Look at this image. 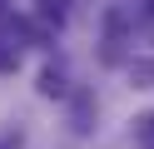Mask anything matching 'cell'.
Segmentation results:
<instances>
[{"mask_svg": "<svg viewBox=\"0 0 154 149\" xmlns=\"http://www.w3.org/2000/svg\"><path fill=\"white\" fill-rule=\"evenodd\" d=\"M129 85L134 89H154V60H134L129 65Z\"/></svg>", "mask_w": 154, "mask_h": 149, "instance_id": "7a4b0ae2", "label": "cell"}, {"mask_svg": "<svg viewBox=\"0 0 154 149\" xmlns=\"http://www.w3.org/2000/svg\"><path fill=\"white\" fill-rule=\"evenodd\" d=\"M35 5H40V10H50V15H55V10H65L70 0H35Z\"/></svg>", "mask_w": 154, "mask_h": 149, "instance_id": "277c9868", "label": "cell"}, {"mask_svg": "<svg viewBox=\"0 0 154 149\" xmlns=\"http://www.w3.org/2000/svg\"><path fill=\"white\" fill-rule=\"evenodd\" d=\"M40 95H45V99H60V95H65V70H60V65H45V70H40Z\"/></svg>", "mask_w": 154, "mask_h": 149, "instance_id": "6da1fadb", "label": "cell"}, {"mask_svg": "<svg viewBox=\"0 0 154 149\" xmlns=\"http://www.w3.org/2000/svg\"><path fill=\"white\" fill-rule=\"evenodd\" d=\"M134 144H139V149H154V109L134 119Z\"/></svg>", "mask_w": 154, "mask_h": 149, "instance_id": "3957f363", "label": "cell"}]
</instances>
